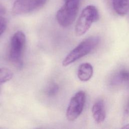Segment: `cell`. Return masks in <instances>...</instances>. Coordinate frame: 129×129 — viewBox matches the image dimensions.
<instances>
[{
	"instance_id": "cell-1",
	"label": "cell",
	"mask_w": 129,
	"mask_h": 129,
	"mask_svg": "<svg viewBox=\"0 0 129 129\" xmlns=\"http://www.w3.org/2000/svg\"><path fill=\"white\" fill-rule=\"evenodd\" d=\"M100 38L91 36L84 39L75 47L63 59L62 65L67 67L92 51L98 44Z\"/></svg>"
},
{
	"instance_id": "cell-2",
	"label": "cell",
	"mask_w": 129,
	"mask_h": 129,
	"mask_svg": "<svg viewBox=\"0 0 129 129\" xmlns=\"http://www.w3.org/2000/svg\"><path fill=\"white\" fill-rule=\"evenodd\" d=\"M99 18L98 11L93 5L86 6L82 11L75 25V32L78 36L85 34L92 24L97 21Z\"/></svg>"
},
{
	"instance_id": "cell-3",
	"label": "cell",
	"mask_w": 129,
	"mask_h": 129,
	"mask_svg": "<svg viewBox=\"0 0 129 129\" xmlns=\"http://www.w3.org/2000/svg\"><path fill=\"white\" fill-rule=\"evenodd\" d=\"M26 36L21 31L16 32L12 36L9 52L11 61L17 68H21L23 66V55L25 47Z\"/></svg>"
},
{
	"instance_id": "cell-4",
	"label": "cell",
	"mask_w": 129,
	"mask_h": 129,
	"mask_svg": "<svg viewBox=\"0 0 129 129\" xmlns=\"http://www.w3.org/2000/svg\"><path fill=\"white\" fill-rule=\"evenodd\" d=\"M64 5L57 11L56 18L58 24L63 27L70 26L77 16L80 0H64Z\"/></svg>"
},
{
	"instance_id": "cell-5",
	"label": "cell",
	"mask_w": 129,
	"mask_h": 129,
	"mask_svg": "<svg viewBox=\"0 0 129 129\" xmlns=\"http://www.w3.org/2000/svg\"><path fill=\"white\" fill-rule=\"evenodd\" d=\"M86 100V94L83 91L77 92L70 100L68 105L66 117L68 120H75L82 113Z\"/></svg>"
},
{
	"instance_id": "cell-6",
	"label": "cell",
	"mask_w": 129,
	"mask_h": 129,
	"mask_svg": "<svg viewBox=\"0 0 129 129\" xmlns=\"http://www.w3.org/2000/svg\"><path fill=\"white\" fill-rule=\"evenodd\" d=\"M47 0H16L13 5L12 12L15 15L31 13L41 8Z\"/></svg>"
},
{
	"instance_id": "cell-7",
	"label": "cell",
	"mask_w": 129,
	"mask_h": 129,
	"mask_svg": "<svg viewBox=\"0 0 129 129\" xmlns=\"http://www.w3.org/2000/svg\"><path fill=\"white\" fill-rule=\"evenodd\" d=\"M92 113L93 119L96 123L100 124L104 121L106 112L103 100H98L94 103L92 108Z\"/></svg>"
},
{
	"instance_id": "cell-8",
	"label": "cell",
	"mask_w": 129,
	"mask_h": 129,
	"mask_svg": "<svg viewBox=\"0 0 129 129\" xmlns=\"http://www.w3.org/2000/svg\"><path fill=\"white\" fill-rule=\"evenodd\" d=\"M93 74V68L90 63H83L78 68L77 76L79 79L82 82L89 81L92 78Z\"/></svg>"
},
{
	"instance_id": "cell-9",
	"label": "cell",
	"mask_w": 129,
	"mask_h": 129,
	"mask_svg": "<svg viewBox=\"0 0 129 129\" xmlns=\"http://www.w3.org/2000/svg\"><path fill=\"white\" fill-rule=\"evenodd\" d=\"M114 11L121 16L125 15L129 11V0H112Z\"/></svg>"
},
{
	"instance_id": "cell-10",
	"label": "cell",
	"mask_w": 129,
	"mask_h": 129,
	"mask_svg": "<svg viewBox=\"0 0 129 129\" xmlns=\"http://www.w3.org/2000/svg\"><path fill=\"white\" fill-rule=\"evenodd\" d=\"M129 81V71L123 69L120 70L113 77L111 83L112 84H117Z\"/></svg>"
},
{
	"instance_id": "cell-11",
	"label": "cell",
	"mask_w": 129,
	"mask_h": 129,
	"mask_svg": "<svg viewBox=\"0 0 129 129\" xmlns=\"http://www.w3.org/2000/svg\"><path fill=\"white\" fill-rule=\"evenodd\" d=\"M13 76V72L8 68H0V88L2 84L10 81Z\"/></svg>"
},
{
	"instance_id": "cell-12",
	"label": "cell",
	"mask_w": 129,
	"mask_h": 129,
	"mask_svg": "<svg viewBox=\"0 0 129 129\" xmlns=\"http://www.w3.org/2000/svg\"><path fill=\"white\" fill-rule=\"evenodd\" d=\"M59 86L55 83H51L46 89V93L49 97L55 96L58 92Z\"/></svg>"
},
{
	"instance_id": "cell-13",
	"label": "cell",
	"mask_w": 129,
	"mask_h": 129,
	"mask_svg": "<svg viewBox=\"0 0 129 129\" xmlns=\"http://www.w3.org/2000/svg\"><path fill=\"white\" fill-rule=\"evenodd\" d=\"M7 28V21L3 16H0V36L3 34Z\"/></svg>"
},
{
	"instance_id": "cell-14",
	"label": "cell",
	"mask_w": 129,
	"mask_h": 129,
	"mask_svg": "<svg viewBox=\"0 0 129 129\" xmlns=\"http://www.w3.org/2000/svg\"><path fill=\"white\" fill-rule=\"evenodd\" d=\"M129 115V101L126 104L124 111V117H126Z\"/></svg>"
},
{
	"instance_id": "cell-15",
	"label": "cell",
	"mask_w": 129,
	"mask_h": 129,
	"mask_svg": "<svg viewBox=\"0 0 129 129\" xmlns=\"http://www.w3.org/2000/svg\"><path fill=\"white\" fill-rule=\"evenodd\" d=\"M6 13L5 7L0 3V16H3Z\"/></svg>"
},
{
	"instance_id": "cell-16",
	"label": "cell",
	"mask_w": 129,
	"mask_h": 129,
	"mask_svg": "<svg viewBox=\"0 0 129 129\" xmlns=\"http://www.w3.org/2000/svg\"><path fill=\"white\" fill-rule=\"evenodd\" d=\"M121 128H129V123L124 125L123 127H122Z\"/></svg>"
}]
</instances>
